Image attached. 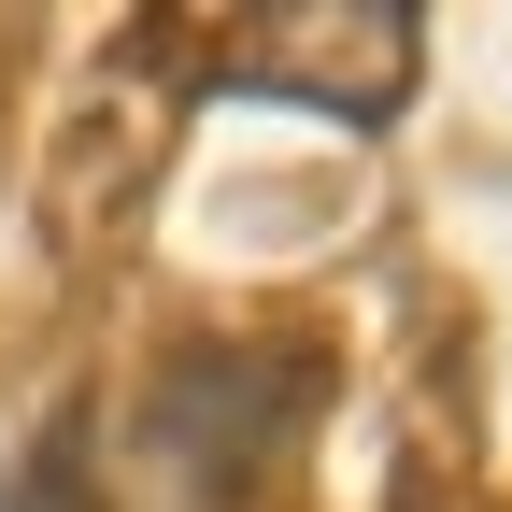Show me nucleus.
Here are the masks:
<instances>
[{
  "label": "nucleus",
  "mask_w": 512,
  "mask_h": 512,
  "mask_svg": "<svg viewBox=\"0 0 512 512\" xmlns=\"http://www.w3.org/2000/svg\"><path fill=\"white\" fill-rule=\"evenodd\" d=\"M256 72L299 86V100H328V114H384L413 86V15L399 0H313V15H256Z\"/></svg>",
  "instance_id": "f257e3e1"
},
{
  "label": "nucleus",
  "mask_w": 512,
  "mask_h": 512,
  "mask_svg": "<svg viewBox=\"0 0 512 512\" xmlns=\"http://www.w3.org/2000/svg\"><path fill=\"white\" fill-rule=\"evenodd\" d=\"M15 512H86V441H72V427H43V441H29Z\"/></svg>",
  "instance_id": "f03ea898"
}]
</instances>
